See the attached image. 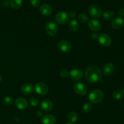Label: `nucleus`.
<instances>
[{
  "instance_id": "nucleus-14",
  "label": "nucleus",
  "mask_w": 124,
  "mask_h": 124,
  "mask_svg": "<svg viewBox=\"0 0 124 124\" xmlns=\"http://www.w3.org/2000/svg\"><path fill=\"white\" fill-rule=\"evenodd\" d=\"M15 105L18 109H25L28 107V102L25 98L19 97L16 99Z\"/></svg>"
},
{
  "instance_id": "nucleus-10",
  "label": "nucleus",
  "mask_w": 124,
  "mask_h": 124,
  "mask_svg": "<svg viewBox=\"0 0 124 124\" xmlns=\"http://www.w3.org/2000/svg\"><path fill=\"white\" fill-rule=\"evenodd\" d=\"M39 12L41 14L44 16H50L53 12V9L50 5L48 4H44L39 7Z\"/></svg>"
},
{
  "instance_id": "nucleus-21",
  "label": "nucleus",
  "mask_w": 124,
  "mask_h": 124,
  "mask_svg": "<svg viewBox=\"0 0 124 124\" xmlns=\"http://www.w3.org/2000/svg\"><path fill=\"white\" fill-rule=\"evenodd\" d=\"M115 17V13L112 10H106L104 13H103V18L105 20H111Z\"/></svg>"
},
{
  "instance_id": "nucleus-25",
  "label": "nucleus",
  "mask_w": 124,
  "mask_h": 124,
  "mask_svg": "<svg viewBox=\"0 0 124 124\" xmlns=\"http://www.w3.org/2000/svg\"><path fill=\"white\" fill-rule=\"evenodd\" d=\"M122 94L123 93L121 90H116L113 93V97L116 100L121 99L122 97Z\"/></svg>"
},
{
  "instance_id": "nucleus-13",
  "label": "nucleus",
  "mask_w": 124,
  "mask_h": 124,
  "mask_svg": "<svg viewBox=\"0 0 124 124\" xmlns=\"http://www.w3.org/2000/svg\"><path fill=\"white\" fill-rule=\"evenodd\" d=\"M53 105L49 99H44L41 103V108L44 111H50L53 108Z\"/></svg>"
},
{
  "instance_id": "nucleus-12",
  "label": "nucleus",
  "mask_w": 124,
  "mask_h": 124,
  "mask_svg": "<svg viewBox=\"0 0 124 124\" xmlns=\"http://www.w3.org/2000/svg\"><path fill=\"white\" fill-rule=\"evenodd\" d=\"M58 47L59 49L64 52H68L71 50V44L70 42L66 40H62V41H59L58 43Z\"/></svg>"
},
{
  "instance_id": "nucleus-11",
  "label": "nucleus",
  "mask_w": 124,
  "mask_h": 124,
  "mask_svg": "<svg viewBox=\"0 0 124 124\" xmlns=\"http://www.w3.org/2000/svg\"><path fill=\"white\" fill-rule=\"evenodd\" d=\"M70 79L73 80H79L83 77V72L81 69H75L70 71Z\"/></svg>"
},
{
  "instance_id": "nucleus-22",
  "label": "nucleus",
  "mask_w": 124,
  "mask_h": 124,
  "mask_svg": "<svg viewBox=\"0 0 124 124\" xmlns=\"http://www.w3.org/2000/svg\"><path fill=\"white\" fill-rule=\"evenodd\" d=\"M92 108H93V105H92V103H90V102H87L82 106V111L84 113H87L90 112L92 110Z\"/></svg>"
},
{
  "instance_id": "nucleus-6",
  "label": "nucleus",
  "mask_w": 124,
  "mask_h": 124,
  "mask_svg": "<svg viewBox=\"0 0 124 124\" xmlns=\"http://www.w3.org/2000/svg\"><path fill=\"white\" fill-rule=\"evenodd\" d=\"M56 21L60 24H65L70 19V16L65 12H60L57 13L55 17Z\"/></svg>"
},
{
  "instance_id": "nucleus-1",
  "label": "nucleus",
  "mask_w": 124,
  "mask_h": 124,
  "mask_svg": "<svg viewBox=\"0 0 124 124\" xmlns=\"http://www.w3.org/2000/svg\"><path fill=\"white\" fill-rule=\"evenodd\" d=\"M102 72L97 66H90L85 72V79L90 83H96L101 80Z\"/></svg>"
},
{
  "instance_id": "nucleus-31",
  "label": "nucleus",
  "mask_w": 124,
  "mask_h": 124,
  "mask_svg": "<svg viewBox=\"0 0 124 124\" xmlns=\"http://www.w3.org/2000/svg\"><path fill=\"white\" fill-rule=\"evenodd\" d=\"M76 12H75V11H71L70 13V15H69V16L72 17V18H75V17H76Z\"/></svg>"
},
{
  "instance_id": "nucleus-8",
  "label": "nucleus",
  "mask_w": 124,
  "mask_h": 124,
  "mask_svg": "<svg viewBox=\"0 0 124 124\" xmlns=\"http://www.w3.org/2000/svg\"><path fill=\"white\" fill-rule=\"evenodd\" d=\"M98 40H99V43L105 47L110 46L112 41L111 37L106 34H102L99 35Z\"/></svg>"
},
{
  "instance_id": "nucleus-4",
  "label": "nucleus",
  "mask_w": 124,
  "mask_h": 124,
  "mask_svg": "<svg viewBox=\"0 0 124 124\" xmlns=\"http://www.w3.org/2000/svg\"><path fill=\"white\" fill-rule=\"evenodd\" d=\"M46 32L50 36H54L56 35L58 31V27L55 22L49 21L47 23L46 26Z\"/></svg>"
},
{
  "instance_id": "nucleus-20",
  "label": "nucleus",
  "mask_w": 124,
  "mask_h": 124,
  "mask_svg": "<svg viewBox=\"0 0 124 124\" xmlns=\"http://www.w3.org/2000/svg\"><path fill=\"white\" fill-rule=\"evenodd\" d=\"M10 5L12 8L15 9H18L23 6V0H10Z\"/></svg>"
},
{
  "instance_id": "nucleus-3",
  "label": "nucleus",
  "mask_w": 124,
  "mask_h": 124,
  "mask_svg": "<svg viewBox=\"0 0 124 124\" xmlns=\"http://www.w3.org/2000/svg\"><path fill=\"white\" fill-rule=\"evenodd\" d=\"M89 14L92 18H99L102 15V10L98 5L93 4L90 6L88 9Z\"/></svg>"
},
{
  "instance_id": "nucleus-29",
  "label": "nucleus",
  "mask_w": 124,
  "mask_h": 124,
  "mask_svg": "<svg viewBox=\"0 0 124 124\" xmlns=\"http://www.w3.org/2000/svg\"><path fill=\"white\" fill-rule=\"evenodd\" d=\"M30 3L33 7H38L40 4V0H30Z\"/></svg>"
},
{
  "instance_id": "nucleus-9",
  "label": "nucleus",
  "mask_w": 124,
  "mask_h": 124,
  "mask_svg": "<svg viewBox=\"0 0 124 124\" xmlns=\"http://www.w3.org/2000/svg\"><path fill=\"white\" fill-rule=\"evenodd\" d=\"M88 26L90 29L95 32H98L100 30L102 27V24L101 22L96 20V19H90V20H88Z\"/></svg>"
},
{
  "instance_id": "nucleus-16",
  "label": "nucleus",
  "mask_w": 124,
  "mask_h": 124,
  "mask_svg": "<svg viewBox=\"0 0 124 124\" xmlns=\"http://www.w3.org/2000/svg\"><path fill=\"white\" fill-rule=\"evenodd\" d=\"M124 21L122 17H116L113 20L111 26L114 29H120L123 27Z\"/></svg>"
},
{
  "instance_id": "nucleus-17",
  "label": "nucleus",
  "mask_w": 124,
  "mask_h": 124,
  "mask_svg": "<svg viewBox=\"0 0 124 124\" xmlns=\"http://www.w3.org/2000/svg\"><path fill=\"white\" fill-rule=\"evenodd\" d=\"M42 122L44 124H54L56 122V117L52 114H46L42 117Z\"/></svg>"
},
{
  "instance_id": "nucleus-7",
  "label": "nucleus",
  "mask_w": 124,
  "mask_h": 124,
  "mask_svg": "<svg viewBox=\"0 0 124 124\" xmlns=\"http://www.w3.org/2000/svg\"><path fill=\"white\" fill-rule=\"evenodd\" d=\"M35 89L36 93L41 96H44L47 94L48 88L47 85L46 83L42 82H39L36 83L35 86Z\"/></svg>"
},
{
  "instance_id": "nucleus-5",
  "label": "nucleus",
  "mask_w": 124,
  "mask_h": 124,
  "mask_svg": "<svg viewBox=\"0 0 124 124\" xmlns=\"http://www.w3.org/2000/svg\"><path fill=\"white\" fill-rule=\"evenodd\" d=\"M73 89L75 92H76L78 94L81 95V96L85 95L88 91L87 86L84 83L81 82H78L75 83L74 85Z\"/></svg>"
},
{
  "instance_id": "nucleus-34",
  "label": "nucleus",
  "mask_w": 124,
  "mask_h": 124,
  "mask_svg": "<svg viewBox=\"0 0 124 124\" xmlns=\"http://www.w3.org/2000/svg\"><path fill=\"white\" fill-rule=\"evenodd\" d=\"M75 124V123H72V122H70V123H68V124Z\"/></svg>"
},
{
  "instance_id": "nucleus-15",
  "label": "nucleus",
  "mask_w": 124,
  "mask_h": 124,
  "mask_svg": "<svg viewBox=\"0 0 124 124\" xmlns=\"http://www.w3.org/2000/svg\"><path fill=\"white\" fill-rule=\"evenodd\" d=\"M115 71V67L113 63H109L105 64L103 69V74L106 76L112 75Z\"/></svg>"
},
{
  "instance_id": "nucleus-2",
  "label": "nucleus",
  "mask_w": 124,
  "mask_h": 124,
  "mask_svg": "<svg viewBox=\"0 0 124 124\" xmlns=\"http://www.w3.org/2000/svg\"><path fill=\"white\" fill-rule=\"evenodd\" d=\"M104 97V92L100 89H94L89 94L88 98L92 103H99L103 100Z\"/></svg>"
},
{
  "instance_id": "nucleus-24",
  "label": "nucleus",
  "mask_w": 124,
  "mask_h": 124,
  "mask_svg": "<svg viewBox=\"0 0 124 124\" xmlns=\"http://www.w3.org/2000/svg\"><path fill=\"white\" fill-rule=\"evenodd\" d=\"M78 19L82 23H86L88 21V17L85 13H82L79 15Z\"/></svg>"
},
{
  "instance_id": "nucleus-19",
  "label": "nucleus",
  "mask_w": 124,
  "mask_h": 124,
  "mask_svg": "<svg viewBox=\"0 0 124 124\" xmlns=\"http://www.w3.org/2000/svg\"><path fill=\"white\" fill-rule=\"evenodd\" d=\"M69 27L71 31L76 32L79 29V24L78 22L75 19H71L69 24Z\"/></svg>"
},
{
  "instance_id": "nucleus-23",
  "label": "nucleus",
  "mask_w": 124,
  "mask_h": 124,
  "mask_svg": "<svg viewBox=\"0 0 124 124\" xmlns=\"http://www.w3.org/2000/svg\"><path fill=\"white\" fill-rule=\"evenodd\" d=\"M78 115L76 112H71L69 115V120H70V122L74 123L77 121Z\"/></svg>"
},
{
  "instance_id": "nucleus-32",
  "label": "nucleus",
  "mask_w": 124,
  "mask_h": 124,
  "mask_svg": "<svg viewBox=\"0 0 124 124\" xmlns=\"http://www.w3.org/2000/svg\"><path fill=\"white\" fill-rule=\"evenodd\" d=\"M99 35H98V34H96L95 32H93V34H92V38H93L94 39H96V38L98 39V38H99Z\"/></svg>"
},
{
  "instance_id": "nucleus-28",
  "label": "nucleus",
  "mask_w": 124,
  "mask_h": 124,
  "mask_svg": "<svg viewBox=\"0 0 124 124\" xmlns=\"http://www.w3.org/2000/svg\"><path fill=\"white\" fill-rule=\"evenodd\" d=\"M60 74H61V76L62 77L64 78H65V77H67L69 76L70 73H69V71L68 70H66V69H63V70H62L61 71Z\"/></svg>"
},
{
  "instance_id": "nucleus-33",
  "label": "nucleus",
  "mask_w": 124,
  "mask_h": 124,
  "mask_svg": "<svg viewBox=\"0 0 124 124\" xmlns=\"http://www.w3.org/2000/svg\"><path fill=\"white\" fill-rule=\"evenodd\" d=\"M1 81H2V77H1V74H0V83L1 82Z\"/></svg>"
},
{
  "instance_id": "nucleus-35",
  "label": "nucleus",
  "mask_w": 124,
  "mask_h": 124,
  "mask_svg": "<svg viewBox=\"0 0 124 124\" xmlns=\"http://www.w3.org/2000/svg\"><path fill=\"white\" fill-rule=\"evenodd\" d=\"M122 93H123V94L124 95V88L123 89V91H122Z\"/></svg>"
},
{
  "instance_id": "nucleus-18",
  "label": "nucleus",
  "mask_w": 124,
  "mask_h": 124,
  "mask_svg": "<svg viewBox=\"0 0 124 124\" xmlns=\"http://www.w3.org/2000/svg\"><path fill=\"white\" fill-rule=\"evenodd\" d=\"M33 91V86L31 83H25L22 86L21 92L24 95H29Z\"/></svg>"
},
{
  "instance_id": "nucleus-30",
  "label": "nucleus",
  "mask_w": 124,
  "mask_h": 124,
  "mask_svg": "<svg viewBox=\"0 0 124 124\" xmlns=\"http://www.w3.org/2000/svg\"><path fill=\"white\" fill-rule=\"evenodd\" d=\"M118 14L120 16V17H124V9H120L118 12Z\"/></svg>"
},
{
  "instance_id": "nucleus-27",
  "label": "nucleus",
  "mask_w": 124,
  "mask_h": 124,
  "mask_svg": "<svg viewBox=\"0 0 124 124\" xmlns=\"http://www.w3.org/2000/svg\"><path fill=\"white\" fill-rule=\"evenodd\" d=\"M29 102H30V105L32 106H37L39 104V100L36 97H31L30 100H29Z\"/></svg>"
},
{
  "instance_id": "nucleus-26",
  "label": "nucleus",
  "mask_w": 124,
  "mask_h": 124,
  "mask_svg": "<svg viewBox=\"0 0 124 124\" xmlns=\"http://www.w3.org/2000/svg\"><path fill=\"white\" fill-rule=\"evenodd\" d=\"M13 98L11 97H6L3 99V103L5 105L10 106L13 103Z\"/></svg>"
}]
</instances>
